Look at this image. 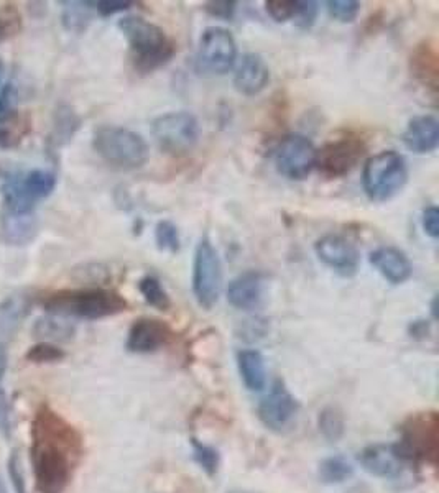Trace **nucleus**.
Instances as JSON below:
<instances>
[{"label":"nucleus","mask_w":439,"mask_h":493,"mask_svg":"<svg viewBox=\"0 0 439 493\" xmlns=\"http://www.w3.org/2000/svg\"><path fill=\"white\" fill-rule=\"evenodd\" d=\"M92 148L104 162L120 170L142 168L150 156L144 137L120 126L98 127L92 135Z\"/></svg>","instance_id":"nucleus-4"},{"label":"nucleus","mask_w":439,"mask_h":493,"mask_svg":"<svg viewBox=\"0 0 439 493\" xmlns=\"http://www.w3.org/2000/svg\"><path fill=\"white\" fill-rule=\"evenodd\" d=\"M0 493H9L7 492V487H5V484L0 480Z\"/></svg>","instance_id":"nucleus-48"},{"label":"nucleus","mask_w":439,"mask_h":493,"mask_svg":"<svg viewBox=\"0 0 439 493\" xmlns=\"http://www.w3.org/2000/svg\"><path fill=\"white\" fill-rule=\"evenodd\" d=\"M316 147L303 134H288L273 150L278 175L291 181H303L316 168Z\"/></svg>","instance_id":"nucleus-11"},{"label":"nucleus","mask_w":439,"mask_h":493,"mask_svg":"<svg viewBox=\"0 0 439 493\" xmlns=\"http://www.w3.org/2000/svg\"><path fill=\"white\" fill-rule=\"evenodd\" d=\"M205 10L211 17L223 18V20H231L235 12V2L233 0H215V2H206Z\"/></svg>","instance_id":"nucleus-40"},{"label":"nucleus","mask_w":439,"mask_h":493,"mask_svg":"<svg viewBox=\"0 0 439 493\" xmlns=\"http://www.w3.org/2000/svg\"><path fill=\"white\" fill-rule=\"evenodd\" d=\"M367 145L358 135H344L316 153V168L328 180L348 176L366 156Z\"/></svg>","instance_id":"nucleus-12"},{"label":"nucleus","mask_w":439,"mask_h":493,"mask_svg":"<svg viewBox=\"0 0 439 493\" xmlns=\"http://www.w3.org/2000/svg\"><path fill=\"white\" fill-rule=\"evenodd\" d=\"M237 368L243 377V385L251 392H262L267 384L265 359L262 352L255 349H243L237 352Z\"/></svg>","instance_id":"nucleus-24"},{"label":"nucleus","mask_w":439,"mask_h":493,"mask_svg":"<svg viewBox=\"0 0 439 493\" xmlns=\"http://www.w3.org/2000/svg\"><path fill=\"white\" fill-rule=\"evenodd\" d=\"M265 332H267L265 321H262V319H252V321H245V323L243 324V331H241V336H239V337L247 339V336H251L249 341H253V339H261V337H263Z\"/></svg>","instance_id":"nucleus-42"},{"label":"nucleus","mask_w":439,"mask_h":493,"mask_svg":"<svg viewBox=\"0 0 439 493\" xmlns=\"http://www.w3.org/2000/svg\"><path fill=\"white\" fill-rule=\"evenodd\" d=\"M314 253L328 269L350 279L358 273L360 251L356 243L339 233H326L314 243Z\"/></svg>","instance_id":"nucleus-13"},{"label":"nucleus","mask_w":439,"mask_h":493,"mask_svg":"<svg viewBox=\"0 0 439 493\" xmlns=\"http://www.w3.org/2000/svg\"><path fill=\"white\" fill-rule=\"evenodd\" d=\"M223 281H224V271L223 263L219 259V253L215 251L213 242L205 237L201 239L195 251V261H193V295L196 298L197 305L203 309H213L219 296L223 291Z\"/></svg>","instance_id":"nucleus-9"},{"label":"nucleus","mask_w":439,"mask_h":493,"mask_svg":"<svg viewBox=\"0 0 439 493\" xmlns=\"http://www.w3.org/2000/svg\"><path fill=\"white\" fill-rule=\"evenodd\" d=\"M410 71L423 88L430 90L433 96L438 94L439 56L436 48L430 42L416 45L410 56Z\"/></svg>","instance_id":"nucleus-21"},{"label":"nucleus","mask_w":439,"mask_h":493,"mask_svg":"<svg viewBox=\"0 0 439 493\" xmlns=\"http://www.w3.org/2000/svg\"><path fill=\"white\" fill-rule=\"evenodd\" d=\"M354 474V467L341 456L324 459L318 467V477L323 484L336 485L346 482Z\"/></svg>","instance_id":"nucleus-28"},{"label":"nucleus","mask_w":439,"mask_h":493,"mask_svg":"<svg viewBox=\"0 0 439 493\" xmlns=\"http://www.w3.org/2000/svg\"><path fill=\"white\" fill-rule=\"evenodd\" d=\"M134 5V2L129 0H99L94 2V9L100 17H112L120 12H126Z\"/></svg>","instance_id":"nucleus-39"},{"label":"nucleus","mask_w":439,"mask_h":493,"mask_svg":"<svg viewBox=\"0 0 439 493\" xmlns=\"http://www.w3.org/2000/svg\"><path fill=\"white\" fill-rule=\"evenodd\" d=\"M117 27L126 36L135 71L142 74L157 71L170 63L177 53L175 43L167 32L145 18L129 15L120 18Z\"/></svg>","instance_id":"nucleus-3"},{"label":"nucleus","mask_w":439,"mask_h":493,"mask_svg":"<svg viewBox=\"0 0 439 493\" xmlns=\"http://www.w3.org/2000/svg\"><path fill=\"white\" fill-rule=\"evenodd\" d=\"M18 88L7 82L0 90V127L9 126L17 116Z\"/></svg>","instance_id":"nucleus-32"},{"label":"nucleus","mask_w":439,"mask_h":493,"mask_svg":"<svg viewBox=\"0 0 439 493\" xmlns=\"http://www.w3.org/2000/svg\"><path fill=\"white\" fill-rule=\"evenodd\" d=\"M82 454L81 432L48 404L40 406L32 422L30 448L36 492L64 493Z\"/></svg>","instance_id":"nucleus-1"},{"label":"nucleus","mask_w":439,"mask_h":493,"mask_svg":"<svg viewBox=\"0 0 439 493\" xmlns=\"http://www.w3.org/2000/svg\"><path fill=\"white\" fill-rule=\"evenodd\" d=\"M193 446V456L201 469L206 472L207 476H215L219 469V452L215 448L203 444L197 440H191Z\"/></svg>","instance_id":"nucleus-33"},{"label":"nucleus","mask_w":439,"mask_h":493,"mask_svg":"<svg viewBox=\"0 0 439 493\" xmlns=\"http://www.w3.org/2000/svg\"><path fill=\"white\" fill-rule=\"evenodd\" d=\"M408 181L404 155L395 150L372 155L362 170V189L372 203H387L402 193Z\"/></svg>","instance_id":"nucleus-5"},{"label":"nucleus","mask_w":439,"mask_h":493,"mask_svg":"<svg viewBox=\"0 0 439 493\" xmlns=\"http://www.w3.org/2000/svg\"><path fill=\"white\" fill-rule=\"evenodd\" d=\"M318 428L324 440L338 442L346 432L344 412L338 406H326L318 416Z\"/></svg>","instance_id":"nucleus-27"},{"label":"nucleus","mask_w":439,"mask_h":493,"mask_svg":"<svg viewBox=\"0 0 439 493\" xmlns=\"http://www.w3.org/2000/svg\"><path fill=\"white\" fill-rule=\"evenodd\" d=\"M4 76H5V63L0 60V90H2V82H4Z\"/></svg>","instance_id":"nucleus-47"},{"label":"nucleus","mask_w":439,"mask_h":493,"mask_svg":"<svg viewBox=\"0 0 439 493\" xmlns=\"http://www.w3.org/2000/svg\"><path fill=\"white\" fill-rule=\"evenodd\" d=\"M265 9L278 24L293 20L298 10V0H267Z\"/></svg>","instance_id":"nucleus-36"},{"label":"nucleus","mask_w":439,"mask_h":493,"mask_svg":"<svg viewBox=\"0 0 439 493\" xmlns=\"http://www.w3.org/2000/svg\"><path fill=\"white\" fill-rule=\"evenodd\" d=\"M237 62V43L224 27H207L197 43L196 66L201 72L223 76Z\"/></svg>","instance_id":"nucleus-10"},{"label":"nucleus","mask_w":439,"mask_h":493,"mask_svg":"<svg viewBox=\"0 0 439 493\" xmlns=\"http://www.w3.org/2000/svg\"><path fill=\"white\" fill-rule=\"evenodd\" d=\"M318 17V4L313 0H298V10H296V25L303 30H308L314 25Z\"/></svg>","instance_id":"nucleus-38"},{"label":"nucleus","mask_w":439,"mask_h":493,"mask_svg":"<svg viewBox=\"0 0 439 493\" xmlns=\"http://www.w3.org/2000/svg\"><path fill=\"white\" fill-rule=\"evenodd\" d=\"M43 308L52 316L74 319H104L124 313L129 308L126 298L108 288L60 289L46 296Z\"/></svg>","instance_id":"nucleus-2"},{"label":"nucleus","mask_w":439,"mask_h":493,"mask_svg":"<svg viewBox=\"0 0 439 493\" xmlns=\"http://www.w3.org/2000/svg\"><path fill=\"white\" fill-rule=\"evenodd\" d=\"M80 127H81V119L76 116V112L70 106H60L56 109L52 134L48 138L52 150L62 148L63 145L68 144Z\"/></svg>","instance_id":"nucleus-25"},{"label":"nucleus","mask_w":439,"mask_h":493,"mask_svg":"<svg viewBox=\"0 0 439 493\" xmlns=\"http://www.w3.org/2000/svg\"><path fill=\"white\" fill-rule=\"evenodd\" d=\"M259 418L272 431H282L287 428L298 412V402L290 393L283 380H275L269 393L262 398L259 403Z\"/></svg>","instance_id":"nucleus-14"},{"label":"nucleus","mask_w":439,"mask_h":493,"mask_svg":"<svg viewBox=\"0 0 439 493\" xmlns=\"http://www.w3.org/2000/svg\"><path fill=\"white\" fill-rule=\"evenodd\" d=\"M38 221L33 214H5L2 217V241L7 245L24 247L35 241L38 235Z\"/></svg>","instance_id":"nucleus-23"},{"label":"nucleus","mask_w":439,"mask_h":493,"mask_svg":"<svg viewBox=\"0 0 439 493\" xmlns=\"http://www.w3.org/2000/svg\"><path fill=\"white\" fill-rule=\"evenodd\" d=\"M30 308L32 299L28 295H12L0 303V342L10 346L22 321L30 313Z\"/></svg>","instance_id":"nucleus-22"},{"label":"nucleus","mask_w":439,"mask_h":493,"mask_svg":"<svg viewBox=\"0 0 439 493\" xmlns=\"http://www.w3.org/2000/svg\"><path fill=\"white\" fill-rule=\"evenodd\" d=\"M66 357L63 349L54 346L52 342H40L28 350L25 359L32 364H54Z\"/></svg>","instance_id":"nucleus-34"},{"label":"nucleus","mask_w":439,"mask_h":493,"mask_svg":"<svg viewBox=\"0 0 439 493\" xmlns=\"http://www.w3.org/2000/svg\"><path fill=\"white\" fill-rule=\"evenodd\" d=\"M368 261L372 263V267L384 277V280L392 285H402L412 279V261L404 251L392 245L378 247L370 253Z\"/></svg>","instance_id":"nucleus-19"},{"label":"nucleus","mask_w":439,"mask_h":493,"mask_svg":"<svg viewBox=\"0 0 439 493\" xmlns=\"http://www.w3.org/2000/svg\"><path fill=\"white\" fill-rule=\"evenodd\" d=\"M431 318H433V321L438 319V296H434L431 299Z\"/></svg>","instance_id":"nucleus-46"},{"label":"nucleus","mask_w":439,"mask_h":493,"mask_svg":"<svg viewBox=\"0 0 439 493\" xmlns=\"http://www.w3.org/2000/svg\"><path fill=\"white\" fill-rule=\"evenodd\" d=\"M138 291H140V295L144 296L147 305L152 306L155 309H160V311L170 309V296L163 288L162 281L157 277H153V275L142 277L138 281Z\"/></svg>","instance_id":"nucleus-29"},{"label":"nucleus","mask_w":439,"mask_h":493,"mask_svg":"<svg viewBox=\"0 0 439 493\" xmlns=\"http://www.w3.org/2000/svg\"><path fill=\"white\" fill-rule=\"evenodd\" d=\"M270 68L261 54L245 53L234 72V88L243 96L253 98L269 86Z\"/></svg>","instance_id":"nucleus-17"},{"label":"nucleus","mask_w":439,"mask_h":493,"mask_svg":"<svg viewBox=\"0 0 439 493\" xmlns=\"http://www.w3.org/2000/svg\"><path fill=\"white\" fill-rule=\"evenodd\" d=\"M155 243L158 251H167V253H177L181 247V237L177 224L171 221H160L155 225Z\"/></svg>","instance_id":"nucleus-31"},{"label":"nucleus","mask_w":439,"mask_h":493,"mask_svg":"<svg viewBox=\"0 0 439 493\" xmlns=\"http://www.w3.org/2000/svg\"><path fill=\"white\" fill-rule=\"evenodd\" d=\"M431 332V323L430 321H425V319H416V321H412L410 326H408V334L413 339L416 341H423L430 336Z\"/></svg>","instance_id":"nucleus-45"},{"label":"nucleus","mask_w":439,"mask_h":493,"mask_svg":"<svg viewBox=\"0 0 439 493\" xmlns=\"http://www.w3.org/2000/svg\"><path fill=\"white\" fill-rule=\"evenodd\" d=\"M171 339L173 331L165 321L155 318H140L129 331L126 347L134 354H150L168 346Z\"/></svg>","instance_id":"nucleus-15"},{"label":"nucleus","mask_w":439,"mask_h":493,"mask_svg":"<svg viewBox=\"0 0 439 493\" xmlns=\"http://www.w3.org/2000/svg\"><path fill=\"white\" fill-rule=\"evenodd\" d=\"M402 142L416 155L434 152L439 145L438 119L433 116L413 117L405 127Z\"/></svg>","instance_id":"nucleus-20"},{"label":"nucleus","mask_w":439,"mask_h":493,"mask_svg":"<svg viewBox=\"0 0 439 493\" xmlns=\"http://www.w3.org/2000/svg\"><path fill=\"white\" fill-rule=\"evenodd\" d=\"M358 462L370 476L396 479L404 472L405 460L395 444H372L360 452Z\"/></svg>","instance_id":"nucleus-18"},{"label":"nucleus","mask_w":439,"mask_h":493,"mask_svg":"<svg viewBox=\"0 0 439 493\" xmlns=\"http://www.w3.org/2000/svg\"><path fill=\"white\" fill-rule=\"evenodd\" d=\"M18 30H20L18 17H14V15L0 17V43L5 42L9 36L15 35V32Z\"/></svg>","instance_id":"nucleus-44"},{"label":"nucleus","mask_w":439,"mask_h":493,"mask_svg":"<svg viewBox=\"0 0 439 493\" xmlns=\"http://www.w3.org/2000/svg\"><path fill=\"white\" fill-rule=\"evenodd\" d=\"M265 283H267V277L259 270L243 271L229 283L227 301L234 308L243 309V311L257 309L263 301Z\"/></svg>","instance_id":"nucleus-16"},{"label":"nucleus","mask_w":439,"mask_h":493,"mask_svg":"<svg viewBox=\"0 0 439 493\" xmlns=\"http://www.w3.org/2000/svg\"><path fill=\"white\" fill-rule=\"evenodd\" d=\"M63 25L70 32L80 33L91 22L94 2H63Z\"/></svg>","instance_id":"nucleus-30"},{"label":"nucleus","mask_w":439,"mask_h":493,"mask_svg":"<svg viewBox=\"0 0 439 493\" xmlns=\"http://www.w3.org/2000/svg\"><path fill=\"white\" fill-rule=\"evenodd\" d=\"M32 334L36 339L42 342H66L72 341V336L76 334V327L70 321H64V318L58 316H48L36 321Z\"/></svg>","instance_id":"nucleus-26"},{"label":"nucleus","mask_w":439,"mask_h":493,"mask_svg":"<svg viewBox=\"0 0 439 493\" xmlns=\"http://www.w3.org/2000/svg\"><path fill=\"white\" fill-rule=\"evenodd\" d=\"M402 438L395 444L405 462L438 466L439 416L436 412H416L402 424Z\"/></svg>","instance_id":"nucleus-7"},{"label":"nucleus","mask_w":439,"mask_h":493,"mask_svg":"<svg viewBox=\"0 0 439 493\" xmlns=\"http://www.w3.org/2000/svg\"><path fill=\"white\" fill-rule=\"evenodd\" d=\"M233 493H235V492H233Z\"/></svg>","instance_id":"nucleus-49"},{"label":"nucleus","mask_w":439,"mask_h":493,"mask_svg":"<svg viewBox=\"0 0 439 493\" xmlns=\"http://www.w3.org/2000/svg\"><path fill=\"white\" fill-rule=\"evenodd\" d=\"M152 135L162 152L181 156L196 147L201 127L188 110H171L153 119Z\"/></svg>","instance_id":"nucleus-8"},{"label":"nucleus","mask_w":439,"mask_h":493,"mask_svg":"<svg viewBox=\"0 0 439 493\" xmlns=\"http://www.w3.org/2000/svg\"><path fill=\"white\" fill-rule=\"evenodd\" d=\"M56 188V175L52 171L32 170L25 175H9L2 183V201L5 214H33L40 201Z\"/></svg>","instance_id":"nucleus-6"},{"label":"nucleus","mask_w":439,"mask_h":493,"mask_svg":"<svg viewBox=\"0 0 439 493\" xmlns=\"http://www.w3.org/2000/svg\"><path fill=\"white\" fill-rule=\"evenodd\" d=\"M9 476L15 493H27V480L24 472V462L18 450H14L9 459Z\"/></svg>","instance_id":"nucleus-37"},{"label":"nucleus","mask_w":439,"mask_h":493,"mask_svg":"<svg viewBox=\"0 0 439 493\" xmlns=\"http://www.w3.org/2000/svg\"><path fill=\"white\" fill-rule=\"evenodd\" d=\"M326 5L329 15L341 24H352L360 12L358 0H328Z\"/></svg>","instance_id":"nucleus-35"},{"label":"nucleus","mask_w":439,"mask_h":493,"mask_svg":"<svg viewBox=\"0 0 439 493\" xmlns=\"http://www.w3.org/2000/svg\"><path fill=\"white\" fill-rule=\"evenodd\" d=\"M24 132H20L17 127L4 126L0 127V148H12L17 147L18 142L22 140Z\"/></svg>","instance_id":"nucleus-43"},{"label":"nucleus","mask_w":439,"mask_h":493,"mask_svg":"<svg viewBox=\"0 0 439 493\" xmlns=\"http://www.w3.org/2000/svg\"><path fill=\"white\" fill-rule=\"evenodd\" d=\"M422 225L425 233L436 241L439 237V211L436 206H428L423 211Z\"/></svg>","instance_id":"nucleus-41"}]
</instances>
